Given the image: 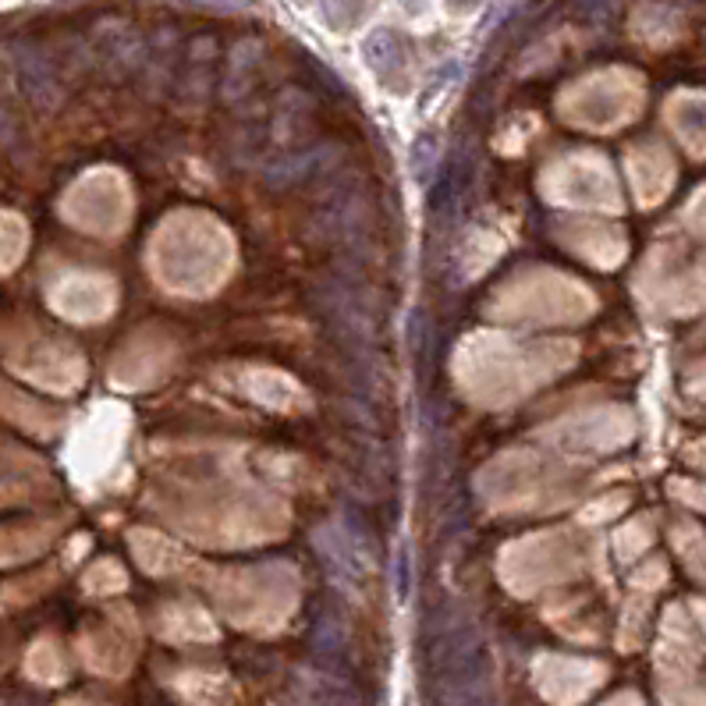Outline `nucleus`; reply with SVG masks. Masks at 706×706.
<instances>
[{"instance_id":"obj_1","label":"nucleus","mask_w":706,"mask_h":706,"mask_svg":"<svg viewBox=\"0 0 706 706\" xmlns=\"http://www.w3.org/2000/svg\"><path fill=\"white\" fill-rule=\"evenodd\" d=\"M426 668H430V685L437 706H476L490 699L487 646L469 618L447 614L433 628L426 646Z\"/></svg>"},{"instance_id":"obj_2","label":"nucleus","mask_w":706,"mask_h":706,"mask_svg":"<svg viewBox=\"0 0 706 706\" xmlns=\"http://www.w3.org/2000/svg\"><path fill=\"white\" fill-rule=\"evenodd\" d=\"M298 696H303V706H363L355 685L341 671H327V668L303 674L298 679Z\"/></svg>"},{"instance_id":"obj_3","label":"nucleus","mask_w":706,"mask_h":706,"mask_svg":"<svg viewBox=\"0 0 706 706\" xmlns=\"http://www.w3.org/2000/svg\"><path fill=\"white\" fill-rule=\"evenodd\" d=\"M96 50L103 54L107 65H122V68H135L146 57V43L135 33V25L122 22V19H107L96 29Z\"/></svg>"},{"instance_id":"obj_4","label":"nucleus","mask_w":706,"mask_h":706,"mask_svg":"<svg viewBox=\"0 0 706 706\" xmlns=\"http://www.w3.org/2000/svg\"><path fill=\"white\" fill-rule=\"evenodd\" d=\"M14 68H19V79L29 89V96L36 100H54L57 96V79H54V68L47 61V54L36 50V47H19L14 50Z\"/></svg>"},{"instance_id":"obj_5","label":"nucleus","mask_w":706,"mask_h":706,"mask_svg":"<svg viewBox=\"0 0 706 706\" xmlns=\"http://www.w3.org/2000/svg\"><path fill=\"white\" fill-rule=\"evenodd\" d=\"M312 653H317L320 668L327 671H341L344 668V657H349V633H344V625L338 618H323L312 628Z\"/></svg>"},{"instance_id":"obj_6","label":"nucleus","mask_w":706,"mask_h":706,"mask_svg":"<svg viewBox=\"0 0 706 706\" xmlns=\"http://www.w3.org/2000/svg\"><path fill=\"white\" fill-rule=\"evenodd\" d=\"M366 57H369L373 68L387 75V71L401 68L405 50H401V43H398L395 33H387V29H380V33H373V36L366 39Z\"/></svg>"},{"instance_id":"obj_7","label":"nucleus","mask_w":706,"mask_h":706,"mask_svg":"<svg viewBox=\"0 0 706 706\" xmlns=\"http://www.w3.org/2000/svg\"><path fill=\"white\" fill-rule=\"evenodd\" d=\"M412 157H415V163H419V182H423V185H430V178H433V171H437V157H441V149H437V143H433V139H423V143H415V149H412Z\"/></svg>"},{"instance_id":"obj_8","label":"nucleus","mask_w":706,"mask_h":706,"mask_svg":"<svg viewBox=\"0 0 706 706\" xmlns=\"http://www.w3.org/2000/svg\"><path fill=\"white\" fill-rule=\"evenodd\" d=\"M576 4H579L582 14H604V11L614 8V0H576Z\"/></svg>"},{"instance_id":"obj_9","label":"nucleus","mask_w":706,"mask_h":706,"mask_svg":"<svg viewBox=\"0 0 706 706\" xmlns=\"http://www.w3.org/2000/svg\"><path fill=\"white\" fill-rule=\"evenodd\" d=\"M195 4H206V8H217V11H242L249 0H195Z\"/></svg>"}]
</instances>
